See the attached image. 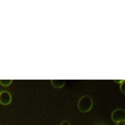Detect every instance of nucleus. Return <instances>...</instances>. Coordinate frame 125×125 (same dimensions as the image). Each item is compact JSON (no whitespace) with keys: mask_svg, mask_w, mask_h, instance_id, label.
Instances as JSON below:
<instances>
[{"mask_svg":"<svg viewBox=\"0 0 125 125\" xmlns=\"http://www.w3.org/2000/svg\"><path fill=\"white\" fill-rule=\"evenodd\" d=\"M93 106V101L90 97L83 96L79 100L77 104L78 108L82 112L89 111Z\"/></svg>","mask_w":125,"mask_h":125,"instance_id":"f257e3e1","label":"nucleus"},{"mask_svg":"<svg viewBox=\"0 0 125 125\" xmlns=\"http://www.w3.org/2000/svg\"><path fill=\"white\" fill-rule=\"evenodd\" d=\"M112 120L116 123H119L125 121V110L122 108L114 110L111 114Z\"/></svg>","mask_w":125,"mask_h":125,"instance_id":"f03ea898","label":"nucleus"},{"mask_svg":"<svg viewBox=\"0 0 125 125\" xmlns=\"http://www.w3.org/2000/svg\"><path fill=\"white\" fill-rule=\"evenodd\" d=\"M11 96L6 91H2L0 92V103L3 105H7L11 101Z\"/></svg>","mask_w":125,"mask_h":125,"instance_id":"7ed1b4c3","label":"nucleus"},{"mask_svg":"<svg viewBox=\"0 0 125 125\" xmlns=\"http://www.w3.org/2000/svg\"><path fill=\"white\" fill-rule=\"evenodd\" d=\"M52 85L55 88H61L63 87L65 83L63 80H51Z\"/></svg>","mask_w":125,"mask_h":125,"instance_id":"20e7f679","label":"nucleus"},{"mask_svg":"<svg viewBox=\"0 0 125 125\" xmlns=\"http://www.w3.org/2000/svg\"><path fill=\"white\" fill-rule=\"evenodd\" d=\"M12 82V80H0V84L3 86H7L11 83Z\"/></svg>","mask_w":125,"mask_h":125,"instance_id":"39448f33","label":"nucleus"},{"mask_svg":"<svg viewBox=\"0 0 125 125\" xmlns=\"http://www.w3.org/2000/svg\"><path fill=\"white\" fill-rule=\"evenodd\" d=\"M120 88L122 92L125 94V80H123L121 82Z\"/></svg>","mask_w":125,"mask_h":125,"instance_id":"423d86ee","label":"nucleus"},{"mask_svg":"<svg viewBox=\"0 0 125 125\" xmlns=\"http://www.w3.org/2000/svg\"><path fill=\"white\" fill-rule=\"evenodd\" d=\"M60 125H70V124L67 121H64L62 122Z\"/></svg>","mask_w":125,"mask_h":125,"instance_id":"0eeeda50","label":"nucleus"},{"mask_svg":"<svg viewBox=\"0 0 125 125\" xmlns=\"http://www.w3.org/2000/svg\"><path fill=\"white\" fill-rule=\"evenodd\" d=\"M116 125H125V123H124V122L119 123H118L117 124H116Z\"/></svg>","mask_w":125,"mask_h":125,"instance_id":"6e6552de","label":"nucleus"}]
</instances>
